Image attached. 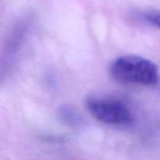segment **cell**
<instances>
[{
  "mask_svg": "<svg viewBox=\"0 0 160 160\" xmlns=\"http://www.w3.org/2000/svg\"><path fill=\"white\" fill-rule=\"evenodd\" d=\"M147 21L160 29V12H153L145 16Z\"/></svg>",
  "mask_w": 160,
  "mask_h": 160,
  "instance_id": "277c9868",
  "label": "cell"
},
{
  "mask_svg": "<svg viewBox=\"0 0 160 160\" xmlns=\"http://www.w3.org/2000/svg\"><path fill=\"white\" fill-rule=\"evenodd\" d=\"M112 78L120 83L154 86L159 80V70L150 60L136 55L122 56L110 66Z\"/></svg>",
  "mask_w": 160,
  "mask_h": 160,
  "instance_id": "6da1fadb",
  "label": "cell"
},
{
  "mask_svg": "<svg viewBox=\"0 0 160 160\" xmlns=\"http://www.w3.org/2000/svg\"><path fill=\"white\" fill-rule=\"evenodd\" d=\"M87 108L91 114L99 122L109 125H130L134 117L130 108L116 99L92 97L87 100Z\"/></svg>",
  "mask_w": 160,
  "mask_h": 160,
  "instance_id": "7a4b0ae2",
  "label": "cell"
},
{
  "mask_svg": "<svg viewBox=\"0 0 160 160\" xmlns=\"http://www.w3.org/2000/svg\"><path fill=\"white\" fill-rule=\"evenodd\" d=\"M59 113H60V117L67 123L74 125L75 123H78V119H79L78 114L77 112H75L74 110L72 108H70V107H62L61 108Z\"/></svg>",
  "mask_w": 160,
  "mask_h": 160,
  "instance_id": "3957f363",
  "label": "cell"
}]
</instances>
